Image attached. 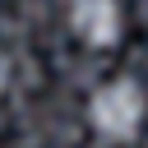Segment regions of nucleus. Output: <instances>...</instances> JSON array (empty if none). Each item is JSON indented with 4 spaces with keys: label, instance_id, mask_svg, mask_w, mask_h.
I'll use <instances>...</instances> for the list:
<instances>
[{
    "label": "nucleus",
    "instance_id": "f257e3e1",
    "mask_svg": "<svg viewBox=\"0 0 148 148\" xmlns=\"http://www.w3.org/2000/svg\"><path fill=\"white\" fill-rule=\"evenodd\" d=\"M88 116H92L97 134H106V139H130V134L139 130V120H143V92H139L130 79H116V83H106V88L92 92Z\"/></svg>",
    "mask_w": 148,
    "mask_h": 148
},
{
    "label": "nucleus",
    "instance_id": "f03ea898",
    "mask_svg": "<svg viewBox=\"0 0 148 148\" xmlns=\"http://www.w3.org/2000/svg\"><path fill=\"white\" fill-rule=\"evenodd\" d=\"M69 23L88 46H116L120 42V5L116 0H74Z\"/></svg>",
    "mask_w": 148,
    "mask_h": 148
},
{
    "label": "nucleus",
    "instance_id": "7ed1b4c3",
    "mask_svg": "<svg viewBox=\"0 0 148 148\" xmlns=\"http://www.w3.org/2000/svg\"><path fill=\"white\" fill-rule=\"evenodd\" d=\"M0 88H5V56H0Z\"/></svg>",
    "mask_w": 148,
    "mask_h": 148
}]
</instances>
